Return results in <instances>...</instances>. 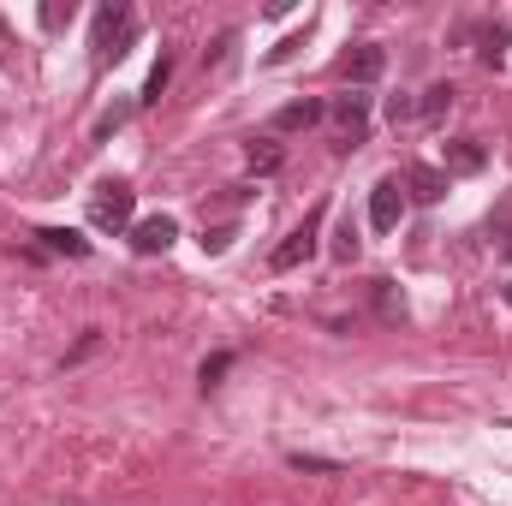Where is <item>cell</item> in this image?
<instances>
[{
	"label": "cell",
	"instance_id": "cell-25",
	"mask_svg": "<svg viewBox=\"0 0 512 506\" xmlns=\"http://www.w3.org/2000/svg\"><path fill=\"white\" fill-rule=\"evenodd\" d=\"M507 298H512V286H507Z\"/></svg>",
	"mask_w": 512,
	"mask_h": 506
},
{
	"label": "cell",
	"instance_id": "cell-22",
	"mask_svg": "<svg viewBox=\"0 0 512 506\" xmlns=\"http://www.w3.org/2000/svg\"><path fill=\"white\" fill-rule=\"evenodd\" d=\"M387 120H393V126L417 120V102H411V96H393V102H387Z\"/></svg>",
	"mask_w": 512,
	"mask_h": 506
},
{
	"label": "cell",
	"instance_id": "cell-5",
	"mask_svg": "<svg viewBox=\"0 0 512 506\" xmlns=\"http://www.w3.org/2000/svg\"><path fill=\"white\" fill-rule=\"evenodd\" d=\"M173 239H179V221H173V215H149V221L131 227V251L137 256H161Z\"/></svg>",
	"mask_w": 512,
	"mask_h": 506
},
{
	"label": "cell",
	"instance_id": "cell-12",
	"mask_svg": "<svg viewBox=\"0 0 512 506\" xmlns=\"http://www.w3.org/2000/svg\"><path fill=\"white\" fill-rule=\"evenodd\" d=\"M36 239H42L54 256H90V239H78V233H66V227H42Z\"/></svg>",
	"mask_w": 512,
	"mask_h": 506
},
{
	"label": "cell",
	"instance_id": "cell-7",
	"mask_svg": "<svg viewBox=\"0 0 512 506\" xmlns=\"http://www.w3.org/2000/svg\"><path fill=\"white\" fill-rule=\"evenodd\" d=\"M382 72H387V54L376 48V42H364V48L346 54V84H352V90H358V84H376Z\"/></svg>",
	"mask_w": 512,
	"mask_h": 506
},
{
	"label": "cell",
	"instance_id": "cell-11",
	"mask_svg": "<svg viewBox=\"0 0 512 506\" xmlns=\"http://www.w3.org/2000/svg\"><path fill=\"white\" fill-rule=\"evenodd\" d=\"M507 42H512L507 24H483V30H477V60H483V66H501V60H507Z\"/></svg>",
	"mask_w": 512,
	"mask_h": 506
},
{
	"label": "cell",
	"instance_id": "cell-8",
	"mask_svg": "<svg viewBox=\"0 0 512 506\" xmlns=\"http://www.w3.org/2000/svg\"><path fill=\"white\" fill-rule=\"evenodd\" d=\"M483 161H489V155H483L477 137H453V143H447V173H483Z\"/></svg>",
	"mask_w": 512,
	"mask_h": 506
},
{
	"label": "cell",
	"instance_id": "cell-13",
	"mask_svg": "<svg viewBox=\"0 0 512 506\" xmlns=\"http://www.w3.org/2000/svg\"><path fill=\"white\" fill-rule=\"evenodd\" d=\"M453 96H459L453 84H429V90H423V102H417V114H423V120H441V114L453 108Z\"/></svg>",
	"mask_w": 512,
	"mask_h": 506
},
{
	"label": "cell",
	"instance_id": "cell-10",
	"mask_svg": "<svg viewBox=\"0 0 512 506\" xmlns=\"http://www.w3.org/2000/svg\"><path fill=\"white\" fill-rule=\"evenodd\" d=\"M322 114H328V108H322V102H310V96H304V102H286V108L274 114V131H310Z\"/></svg>",
	"mask_w": 512,
	"mask_h": 506
},
{
	"label": "cell",
	"instance_id": "cell-4",
	"mask_svg": "<svg viewBox=\"0 0 512 506\" xmlns=\"http://www.w3.org/2000/svg\"><path fill=\"white\" fill-rule=\"evenodd\" d=\"M334 126H340V149L364 143V131H370V96H358V90L334 96Z\"/></svg>",
	"mask_w": 512,
	"mask_h": 506
},
{
	"label": "cell",
	"instance_id": "cell-18",
	"mask_svg": "<svg viewBox=\"0 0 512 506\" xmlns=\"http://www.w3.org/2000/svg\"><path fill=\"white\" fill-rule=\"evenodd\" d=\"M60 24H72V0H66V6L48 0V6H42V30H60Z\"/></svg>",
	"mask_w": 512,
	"mask_h": 506
},
{
	"label": "cell",
	"instance_id": "cell-21",
	"mask_svg": "<svg viewBox=\"0 0 512 506\" xmlns=\"http://www.w3.org/2000/svg\"><path fill=\"white\" fill-rule=\"evenodd\" d=\"M233 239H239L233 227H209V233H203V251H209V256H221L227 245H233Z\"/></svg>",
	"mask_w": 512,
	"mask_h": 506
},
{
	"label": "cell",
	"instance_id": "cell-15",
	"mask_svg": "<svg viewBox=\"0 0 512 506\" xmlns=\"http://www.w3.org/2000/svg\"><path fill=\"white\" fill-rule=\"evenodd\" d=\"M233 370V352H215V358H203V370H197V381H203V393L209 387H221V376Z\"/></svg>",
	"mask_w": 512,
	"mask_h": 506
},
{
	"label": "cell",
	"instance_id": "cell-16",
	"mask_svg": "<svg viewBox=\"0 0 512 506\" xmlns=\"http://www.w3.org/2000/svg\"><path fill=\"white\" fill-rule=\"evenodd\" d=\"M352 256H358V227L346 221V227L334 233V262H352Z\"/></svg>",
	"mask_w": 512,
	"mask_h": 506
},
{
	"label": "cell",
	"instance_id": "cell-6",
	"mask_svg": "<svg viewBox=\"0 0 512 506\" xmlns=\"http://www.w3.org/2000/svg\"><path fill=\"white\" fill-rule=\"evenodd\" d=\"M399 215H405V191H399V179H382V185L370 191V227H376V233H393Z\"/></svg>",
	"mask_w": 512,
	"mask_h": 506
},
{
	"label": "cell",
	"instance_id": "cell-24",
	"mask_svg": "<svg viewBox=\"0 0 512 506\" xmlns=\"http://www.w3.org/2000/svg\"><path fill=\"white\" fill-rule=\"evenodd\" d=\"M298 48H304V36H286V42H280V48H274V54H268V60H292V54H298Z\"/></svg>",
	"mask_w": 512,
	"mask_h": 506
},
{
	"label": "cell",
	"instance_id": "cell-23",
	"mask_svg": "<svg viewBox=\"0 0 512 506\" xmlns=\"http://www.w3.org/2000/svg\"><path fill=\"white\" fill-rule=\"evenodd\" d=\"M292 471H340L334 459H316V453H292Z\"/></svg>",
	"mask_w": 512,
	"mask_h": 506
},
{
	"label": "cell",
	"instance_id": "cell-19",
	"mask_svg": "<svg viewBox=\"0 0 512 506\" xmlns=\"http://www.w3.org/2000/svg\"><path fill=\"white\" fill-rule=\"evenodd\" d=\"M126 114H131V102H114V108H108V114L96 120V137H108V131H120V126H126Z\"/></svg>",
	"mask_w": 512,
	"mask_h": 506
},
{
	"label": "cell",
	"instance_id": "cell-14",
	"mask_svg": "<svg viewBox=\"0 0 512 506\" xmlns=\"http://www.w3.org/2000/svg\"><path fill=\"white\" fill-rule=\"evenodd\" d=\"M173 84V54H161L155 66H149V84H143V102H161V90Z\"/></svg>",
	"mask_w": 512,
	"mask_h": 506
},
{
	"label": "cell",
	"instance_id": "cell-1",
	"mask_svg": "<svg viewBox=\"0 0 512 506\" xmlns=\"http://www.w3.org/2000/svg\"><path fill=\"white\" fill-rule=\"evenodd\" d=\"M131 36H137V18H131L126 0H108L102 12H96V30H90V48H96V66H108V60H120L131 48Z\"/></svg>",
	"mask_w": 512,
	"mask_h": 506
},
{
	"label": "cell",
	"instance_id": "cell-2",
	"mask_svg": "<svg viewBox=\"0 0 512 506\" xmlns=\"http://www.w3.org/2000/svg\"><path fill=\"white\" fill-rule=\"evenodd\" d=\"M322 227H328V209L316 203V209L304 215V227H292V233L274 245V256H268V262H274L280 274H286V268H298V262H310V256H316V245H322Z\"/></svg>",
	"mask_w": 512,
	"mask_h": 506
},
{
	"label": "cell",
	"instance_id": "cell-3",
	"mask_svg": "<svg viewBox=\"0 0 512 506\" xmlns=\"http://www.w3.org/2000/svg\"><path fill=\"white\" fill-rule=\"evenodd\" d=\"M131 209H137V191H131L126 179H102L96 197H90V215H96V227H108V233L131 227Z\"/></svg>",
	"mask_w": 512,
	"mask_h": 506
},
{
	"label": "cell",
	"instance_id": "cell-17",
	"mask_svg": "<svg viewBox=\"0 0 512 506\" xmlns=\"http://www.w3.org/2000/svg\"><path fill=\"white\" fill-rule=\"evenodd\" d=\"M280 167V149L274 143H251V173H274Z\"/></svg>",
	"mask_w": 512,
	"mask_h": 506
},
{
	"label": "cell",
	"instance_id": "cell-20",
	"mask_svg": "<svg viewBox=\"0 0 512 506\" xmlns=\"http://www.w3.org/2000/svg\"><path fill=\"white\" fill-rule=\"evenodd\" d=\"M376 304H382L387 322H399V316H405V310H399V298H393V280H376Z\"/></svg>",
	"mask_w": 512,
	"mask_h": 506
},
{
	"label": "cell",
	"instance_id": "cell-9",
	"mask_svg": "<svg viewBox=\"0 0 512 506\" xmlns=\"http://www.w3.org/2000/svg\"><path fill=\"white\" fill-rule=\"evenodd\" d=\"M405 185H411L417 203H441V197H447V173H441V167H411Z\"/></svg>",
	"mask_w": 512,
	"mask_h": 506
}]
</instances>
